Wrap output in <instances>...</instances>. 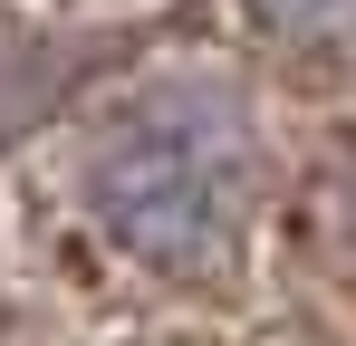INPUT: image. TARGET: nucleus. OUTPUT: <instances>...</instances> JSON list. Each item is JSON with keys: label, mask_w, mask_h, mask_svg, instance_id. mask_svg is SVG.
<instances>
[{"label": "nucleus", "mask_w": 356, "mask_h": 346, "mask_svg": "<svg viewBox=\"0 0 356 346\" xmlns=\"http://www.w3.org/2000/svg\"><path fill=\"white\" fill-rule=\"evenodd\" d=\"M250 212V125L222 97H164L97 154V222L135 260H222Z\"/></svg>", "instance_id": "nucleus-1"}, {"label": "nucleus", "mask_w": 356, "mask_h": 346, "mask_svg": "<svg viewBox=\"0 0 356 346\" xmlns=\"http://www.w3.org/2000/svg\"><path fill=\"white\" fill-rule=\"evenodd\" d=\"M260 19L308 49H356V0H260Z\"/></svg>", "instance_id": "nucleus-2"}]
</instances>
